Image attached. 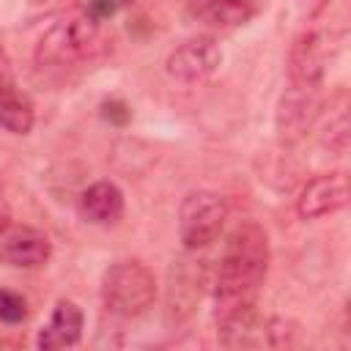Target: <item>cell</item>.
<instances>
[{
	"label": "cell",
	"mask_w": 351,
	"mask_h": 351,
	"mask_svg": "<svg viewBox=\"0 0 351 351\" xmlns=\"http://www.w3.org/2000/svg\"><path fill=\"white\" fill-rule=\"evenodd\" d=\"M225 219H228V203L222 195L211 189L189 192L178 211V239L184 250L197 252L211 241H217V236L225 228Z\"/></svg>",
	"instance_id": "4"
},
{
	"label": "cell",
	"mask_w": 351,
	"mask_h": 351,
	"mask_svg": "<svg viewBox=\"0 0 351 351\" xmlns=\"http://www.w3.org/2000/svg\"><path fill=\"white\" fill-rule=\"evenodd\" d=\"M348 203V176L335 170V173H321L304 184V189L296 197V214L302 219H318L326 214L340 211Z\"/></svg>",
	"instance_id": "8"
},
{
	"label": "cell",
	"mask_w": 351,
	"mask_h": 351,
	"mask_svg": "<svg viewBox=\"0 0 351 351\" xmlns=\"http://www.w3.org/2000/svg\"><path fill=\"white\" fill-rule=\"evenodd\" d=\"M101 302L121 318L143 315L156 302V280L140 261H118L101 277Z\"/></svg>",
	"instance_id": "3"
},
{
	"label": "cell",
	"mask_w": 351,
	"mask_h": 351,
	"mask_svg": "<svg viewBox=\"0 0 351 351\" xmlns=\"http://www.w3.org/2000/svg\"><path fill=\"white\" fill-rule=\"evenodd\" d=\"M107 44L110 41L104 36V22L93 19L85 8L71 11L41 33L36 44V63L41 69H58V71L80 69L99 60Z\"/></svg>",
	"instance_id": "2"
},
{
	"label": "cell",
	"mask_w": 351,
	"mask_h": 351,
	"mask_svg": "<svg viewBox=\"0 0 351 351\" xmlns=\"http://www.w3.org/2000/svg\"><path fill=\"white\" fill-rule=\"evenodd\" d=\"M129 115H132L129 112V104L121 101V99H110V101L101 104V118L110 121V123H115V126H123L129 121Z\"/></svg>",
	"instance_id": "16"
},
{
	"label": "cell",
	"mask_w": 351,
	"mask_h": 351,
	"mask_svg": "<svg viewBox=\"0 0 351 351\" xmlns=\"http://www.w3.org/2000/svg\"><path fill=\"white\" fill-rule=\"evenodd\" d=\"M8 219V206H5V197H3V186H0V225Z\"/></svg>",
	"instance_id": "20"
},
{
	"label": "cell",
	"mask_w": 351,
	"mask_h": 351,
	"mask_svg": "<svg viewBox=\"0 0 351 351\" xmlns=\"http://www.w3.org/2000/svg\"><path fill=\"white\" fill-rule=\"evenodd\" d=\"M329 148H335L337 154H343L348 148V118H346V112H340L337 121L329 123Z\"/></svg>",
	"instance_id": "15"
},
{
	"label": "cell",
	"mask_w": 351,
	"mask_h": 351,
	"mask_svg": "<svg viewBox=\"0 0 351 351\" xmlns=\"http://www.w3.org/2000/svg\"><path fill=\"white\" fill-rule=\"evenodd\" d=\"M36 110L27 93H22L14 82L0 85V129L8 134H27L33 129Z\"/></svg>",
	"instance_id": "12"
},
{
	"label": "cell",
	"mask_w": 351,
	"mask_h": 351,
	"mask_svg": "<svg viewBox=\"0 0 351 351\" xmlns=\"http://www.w3.org/2000/svg\"><path fill=\"white\" fill-rule=\"evenodd\" d=\"M85 11H88L93 19L107 22L110 16H115V11H118V0H88Z\"/></svg>",
	"instance_id": "17"
},
{
	"label": "cell",
	"mask_w": 351,
	"mask_h": 351,
	"mask_svg": "<svg viewBox=\"0 0 351 351\" xmlns=\"http://www.w3.org/2000/svg\"><path fill=\"white\" fill-rule=\"evenodd\" d=\"M219 3H228V5H247V3H252V0H219Z\"/></svg>",
	"instance_id": "21"
},
{
	"label": "cell",
	"mask_w": 351,
	"mask_h": 351,
	"mask_svg": "<svg viewBox=\"0 0 351 351\" xmlns=\"http://www.w3.org/2000/svg\"><path fill=\"white\" fill-rule=\"evenodd\" d=\"M27 318V302L16 291L0 288V321L3 324H22Z\"/></svg>",
	"instance_id": "14"
},
{
	"label": "cell",
	"mask_w": 351,
	"mask_h": 351,
	"mask_svg": "<svg viewBox=\"0 0 351 351\" xmlns=\"http://www.w3.org/2000/svg\"><path fill=\"white\" fill-rule=\"evenodd\" d=\"M60 3L63 0H0V27L33 25L58 11Z\"/></svg>",
	"instance_id": "13"
},
{
	"label": "cell",
	"mask_w": 351,
	"mask_h": 351,
	"mask_svg": "<svg viewBox=\"0 0 351 351\" xmlns=\"http://www.w3.org/2000/svg\"><path fill=\"white\" fill-rule=\"evenodd\" d=\"M80 214L93 225H112L123 214V192L112 181H96L82 192Z\"/></svg>",
	"instance_id": "11"
},
{
	"label": "cell",
	"mask_w": 351,
	"mask_h": 351,
	"mask_svg": "<svg viewBox=\"0 0 351 351\" xmlns=\"http://www.w3.org/2000/svg\"><path fill=\"white\" fill-rule=\"evenodd\" d=\"M329 58V36L318 25H307L291 44L288 52V82L321 85Z\"/></svg>",
	"instance_id": "6"
},
{
	"label": "cell",
	"mask_w": 351,
	"mask_h": 351,
	"mask_svg": "<svg viewBox=\"0 0 351 351\" xmlns=\"http://www.w3.org/2000/svg\"><path fill=\"white\" fill-rule=\"evenodd\" d=\"M5 82H11V60H8L5 49L0 47V85H5Z\"/></svg>",
	"instance_id": "19"
},
{
	"label": "cell",
	"mask_w": 351,
	"mask_h": 351,
	"mask_svg": "<svg viewBox=\"0 0 351 351\" xmlns=\"http://www.w3.org/2000/svg\"><path fill=\"white\" fill-rule=\"evenodd\" d=\"M321 107V85H296L288 82L282 99H280V110H277V129L285 140H296L302 137L310 123L315 121Z\"/></svg>",
	"instance_id": "9"
},
{
	"label": "cell",
	"mask_w": 351,
	"mask_h": 351,
	"mask_svg": "<svg viewBox=\"0 0 351 351\" xmlns=\"http://www.w3.org/2000/svg\"><path fill=\"white\" fill-rule=\"evenodd\" d=\"M80 337H82V310L74 302L60 299L49 315V324L41 326L36 346L44 351H55V348L77 346Z\"/></svg>",
	"instance_id": "10"
},
{
	"label": "cell",
	"mask_w": 351,
	"mask_h": 351,
	"mask_svg": "<svg viewBox=\"0 0 351 351\" xmlns=\"http://www.w3.org/2000/svg\"><path fill=\"white\" fill-rule=\"evenodd\" d=\"M222 63V49L214 38L208 36H195V38H186L184 44H178L170 55H167V74L178 82H203L208 80Z\"/></svg>",
	"instance_id": "7"
},
{
	"label": "cell",
	"mask_w": 351,
	"mask_h": 351,
	"mask_svg": "<svg viewBox=\"0 0 351 351\" xmlns=\"http://www.w3.org/2000/svg\"><path fill=\"white\" fill-rule=\"evenodd\" d=\"M52 244L44 230L5 219L0 225V263L16 269H38L49 261Z\"/></svg>",
	"instance_id": "5"
},
{
	"label": "cell",
	"mask_w": 351,
	"mask_h": 351,
	"mask_svg": "<svg viewBox=\"0 0 351 351\" xmlns=\"http://www.w3.org/2000/svg\"><path fill=\"white\" fill-rule=\"evenodd\" d=\"M269 271V236L255 219L239 222L222 250L214 282L217 332H228L255 313L258 293Z\"/></svg>",
	"instance_id": "1"
},
{
	"label": "cell",
	"mask_w": 351,
	"mask_h": 351,
	"mask_svg": "<svg viewBox=\"0 0 351 351\" xmlns=\"http://www.w3.org/2000/svg\"><path fill=\"white\" fill-rule=\"evenodd\" d=\"M332 0H296V8H299V14L304 16V19H315V16H321L324 11H326V5H329Z\"/></svg>",
	"instance_id": "18"
}]
</instances>
